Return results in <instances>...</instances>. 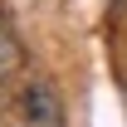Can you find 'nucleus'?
Segmentation results:
<instances>
[{"label": "nucleus", "mask_w": 127, "mask_h": 127, "mask_svg": "<svg viewBox=\"0 0 127 127\" xmlns=\"http://www.w3.org/2000/svg\"><path fill=\"white\" fill-rule=\"evenodd\" d=\"M10 112H15L20 127H64V103H59V93L44 78L25 83L15 93V103H10Z\"/></svg>", "instance_id": "nucleus-1"}, {"label": "nucleus", "mask_w": 127, "mask_h": 127, "mask_svg": "<svg viewBox=\"0 0 127 127\" xmlns=\"http://www.w3.org/2000/svg\"><path fill=\"white\" fill-rule=\"evenodd\" d=\"M20 64H25V49H20L15 30H10V20H0V78H5V73H15Z\"/></svg>", "instance_id": "nucleus-2"}]
</instances>
